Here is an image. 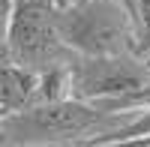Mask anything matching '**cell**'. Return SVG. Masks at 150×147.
I'll use <instances>...</instances> for the list:
<instances>
[{
    "label": "cell",
    "mask_w": 150,
    "mask_h": 147,
    "mask_svg": "<svg viewBox=\"0 0 150 147\" xmlns=\"http://www.w3.org/2000/svg\"><path fill=\"white\" fill-rule=\"evenodd\" d=\"M57 0H15L6 30V60L30 72L63 66L75 57L57 24Z\"/></svg>",
    "instance_id": "obj_3"
},
{
    "label": "cell",
    "mask_w": 150,
    "mask_h": 147,
    "mask_svg": "<svg viewBox=\"0 0 150 147\" xmlns=\"http://www.w3.org/2000/svg\"><path fill=\"white\" fill-rule=\"evenodd\" d=\"M141 135H150V108L147 111H138L129 123H123L117 129L105 132V135H96L90 141V147H102V144H126L132 138H141Z\"/></svg>",
    "instance_id": "obj_6"
},
{
    "label": "cell",
    "mask_w": 150,
    "mask_h": 147,
    "mask_svg": "<svg viewBox=\"0 0 150 147\" xmlns=\"http://www.w3.org/2000/svg\"><path fill=\"white\" fill-rule=\"evenodd\" d=\"M135 114H111L84 99L33 102L9 111L0 120V147H48V144H90L96 135L129 123Z\"/></svg>",
    "instance_id": "obj_1"
},
{
    "label": "cell",
    "mask_w": 150,
    "mask_h": 147,
    "mask_svg": "<svg viewBox=\"0 0 150 147\" xmlns=\"http://www.w3.org/2000/svg\"><path fill=\"white\" fill-rule=\"evenodd\" d=\"M150 84V63L141 54H75L69 63V90L75 99L105 108Z\"/></svg>",
    "instance_id": "obj_4"
},
{
    "label": "cell",
    "mask_w": 150,
    "mask_h": 147,
    "mask_svg": "<svg viewBox=\"0 0 150 147\" xmlns=\"http://www.w3.org/2000/svg\"><path fill=\"white\" fill-rule=\"evenodd\" d=\"M138 33H141V57L150 54V0H138Z\"/></svg>",
    "instance_id": "obj_7"
},
{
    "label": "cell",
    "mask_w": 150,
    "mask_h": 147,
    "mask_svg": "<svg viewBox=\"0 0 150 147\" xmlns=\"http://www.w3.org/2000/svg\"><path fill=\"white\" fill-rule=\"evenodd\" d=\"M6 114H9V111H3V108H0V120H3V117H6Z\"/></svg>",
    "instance_id": "obj_10"
},
{
    "label": "cell",
    "mask_w": 150,
    "mask_h": 147,
    "mask_svg": "<svg viewBox=\"0 0 150 147\" xmlns=\"http://www.w3.org/2000/svg\"><path fill=\"white\" fill-rule=\"evenodd\" d=\"M57 24L72 54H141L138 21L120 0H72L60 6Z\"/></svg>",
    "instance_id": "obj_2"
},
{
    "label": "cell",
    "mask_w": 150,
    "mask_h": 147,
    "mask_svg": "<svg viewBox=\"0 0 150 147\" xmlns=\"http://www.w3.org/2000/svg\"><path fill=\"white\" fill-rule=\"evenodd\" d=\"M15 0H0V60H6V30H9V15Z\"/></svg>",
    "instance_id": "obj_8"
},
{
    "label": "cell",
    "mask_w": 150,
    "mask_h": 147,
    "mask_svg": "<svg viewBox=\"0 0 150 147\" xmlns=\"http://www.w3.org/2000/svg\"><path fill=\"white\" fill-rule=\"evenodd\" d=\"M144 60H147V63H150V54H147V57H144Z\"/></svg>",
    "instance_id": "obj_11"
},
{
    "label": "cell",
    "mask_w": 150,
    "mask_h": 147,
    "mask_svg": "<svg viewBox=\"0 0 150 147\" xmlns=\"http://www.w3.org/2000/svg\"><path fill=\"white\" fill-rule=\"evenodd\" d=\"M66 3H72V0H57V6H66Z\"/></svg>",
    "instance_id": "obj_9"
},
{
    "label": "cell",
    "mask_w": 150,
    "mask_h": 147,
    "mask_svg": "<svg viewBox=\"0 0 150 147\" xmlns=\"http://www.w3.org/2000/svg\"><path fill=\"white\" fill-rule=\"evenodd\" d=\"M39 90V72H30L12 60H0V108L18 111L36 102Z\"/></svg>",
    "instance_id": "obj_5"
}]
</instances>
